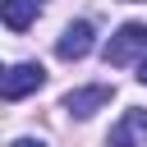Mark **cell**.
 <instances>
[{"mask_svg":"<svg viewBox=\"0 0 147 147\" xmlns=\"http://www.w3.org/2000/svg\"><path fill=\"white\" fill-rule=\"evenodd\" d=\"M106 64H129L133 55H147V23H124L110 41H106Z\"/></svg>","mask_w":147,"mask_h":147,"instance_id":"obj_1","label":"cell"},{"mask_svg":"<svg viewBox=\"0 0 147 147\" xmlns=\"http://www.w3.org/2000/svg\"><path fill=\"white\" fill-rule=\"evenodd\" d=\"M41 83H46V69L32 64V60H23V64H14L9 74H0V101H23V96L37 92Z\"/></svg>","mask_w":147,"mask_h":147,"instance_id":"obj_2","label":"cell"},{"mask_svg":"<svg viewBox=\"0 0 147 147\" xmlns=\"http://www.w3.org/2000/svg\"><path fill=\"white\" fill-rule=\"evenodd\" d=\"M115 96V87H106V83H92V87H78V92H69L64 96V110L69 115H78V119H87V115H96L106 101Z\"/></svg>","mask_w":147,"mask_h":147,"instance_id":"obj_3","label":"cell"},{"mask_svg":"<svg viewBox=\"0 0 147 147\" xmlns=\"http://www.w3.org/2000/svg\"><path fill=\"white\" fill-rule=\"evenodd\" d=\"M87 51H92V23L78 18V23H69L64 37L55 41V55H60V60H83Z\"/></svg>","mask_w":147,"mask_h":147,"instance_id":"obj_4","label":"cell"},{"mask_svg":"<svg viewBox=\"0 0 147 147\" xmlns=\"http://www.w3.org/2000/svg\"><path fill=\"white\" fill-rule=\"evenodd\" d=\"M41 14V0H0V23L9 32H28Z\"/></svg>","mask_w":147,"mask_h":147,"instance_id":"obj_5","label":"cell"},{"mask_svg":"<svg viewBox=\"0 0 147 147\" xmlns=\"http://www.w3.org/2000/svg\"><path fill=\"white\" fill-rule=\"evenodd\" d=\"M110 142H147V110H129L115 129H110Z\"/></svg>","mask_w":147,"mask_h":147,"instance_id":"obj_6","label":"cell"},{"mask_svg":"<svg viewBox=\"0 0 147 147\" xmlns=\"http://www.w3.org/2000/svg\"><path fill=\"white\" fill-rule=\"evenodd\" d=\"M138 83H142V87H147V55H142V60H138Z\"/></svg>","mask_w":147,"mask_h":147,"instance_id":"obj_7","label":"cell"},{"mask_svg":"<svg viewBox=\"0 0 147 147\" xmlns=\"http://www.w3.org/2000/svg\"><path fill=\"white\" fill-rule=\"evenodd\" d=\"M0 74H5V69H0Z\"/></svg>","mask_w":147,"mask_h":147,"instance_id":"obj_8","label":"cell"}]
</instances>
